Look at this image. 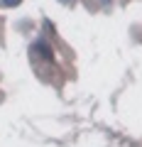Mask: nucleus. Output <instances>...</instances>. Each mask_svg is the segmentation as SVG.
<instances>
[{"mask_svg":"<svg viewBox=\"0 0 142 147\" xmlns=\"http://www.w3.org/2000/svg\"><path fill=\"white\" fill-rule=\"evenodd\" d=\"M37 49H39V52H42V57H47V59L52 57V49H49L47 44H42V42H39V44H37Z\"/></svg>","mask_w":142,"mask_h":147,"instance_id":"f257e3e1","label":"nucleus"},{"mask_svg":"<svg viewBox=\"0 0 142 147\" xmlns=\"http://www.w3.org/2000/svg\"><path fill=\"white\" fill-rule=\"evenodd\" d=\"M0 3H3V5H7V7H12V5H20L22 0H0Z\"/></svg>","mask_w":142,"mask_h":147,"instance_id":"f03ea898","label":"nucleus"},{"mask_svg":"<svg viewBox=\"0 0 142 147\" xmlns=\"http://www.w3.org/2000/svg\"><path fill=\"white\" fill-rule=\"evenodd\" d=\"M61 3H69V0H61Z\"/></svg>","mask_w":142,"mask_h":147,"instance_id":"7ed1b4c3","label":"nucleus"}]
</instances>
